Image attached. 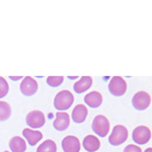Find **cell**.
Segmentation results:
<instances>
[{
  "instance_id": "obj_1",
  "label": "cell",
  "mask_w": 152,
  "mask_h": 152,
  "mask_svg": "<svg viewBox=\"0 0 152 152\" xmlns=\"http://www.w3.org/2000/svg\"><path fill=\"white\" fill-rule=\"evenodd\" d=\"M74 102V96L69 90H61L54 99V107L58 111H66Z\"/></svg>"
},
{
  "instance_id": "obj_2",
  "label": "cell",
  "mask_w": 152,
  "mask_h": 152,
  "mask_svg": "<svg viewBox=\"0 0 152 152\" xmlns=\"http://www.w3.org/2000/svg\"><path fill=\"white\" fill-rule=\"evenodd\" d=\"M128 130L123 125H117L114 127L109 137V142L113 146H119L128 139Z\"/></svg>"
},
{
  "instance_id": "obj_3",
  "label": "cell",
  "mask_w": 152,
  "mask_h": 152,
  "mask_svg": "<svg viewBox=\"0 0 152 152\" xmlns=\"http://www.w3.org/2000/svg\"><path fill=\"white\" fill-rule=\"evenodd\" d=\"M91 129L97 136L105 137L110 132V122L104 116L97 115L94 119L91 124Z\"/></svg>"
},
{
  "instance_id": "obj_4",
  "label": "cell",
  "mask_w": 152,
  "mask_h": 152,
  "mask_svg": "<svg viewBox=\"0 0 152 152\" xmlns=\"http://www.w3.org/2000/svg\"><path fill=\"white\" fill-rule=\"evenodd\" d=\"M109 91L114 96H122L127 91V83L121 76H115L109 83Z\"/></svg>"
},
{
  "instance_id": "obj_5",
  "label": "cell",
  "mask_w": 152,
  "mask_h": 152,
  "mask_svg": "<svg viewBox=\"0 0 152 152\" xmlns=\"http://www.w3.org/2000/svg\"><path fill=\"white\" fill-rule=\"evenodd\" d=\"M151 102V96L148 92L146 91H138L134 94L132 99V105L137 111H144L150 105Z\"/></svg>"
},
{
  "instance_id": "obj_6",
  "label": "cell",
  "mask_w": 152,
  "mask_h": 152,
  "mask_svg": "<svg viewBox=\"0 0 152 152\" xmlns=\"http://www.w3.org/2000/svg\"><path fill=\"white\" fill-rule=\"evenodd\" d=\"M26 125L31 129H39L45 125L46 118L43 112L41 111H31L26 115Z\"/></svg>"
},
{
  "instance_id": "obj_7",
  "label": "cell",
  "mask_w": 152,
  "mask_h": 152,
  "mask_svg": "<svg viewBox=\"0 0 152 152\" xmlns=\"http://www.w3.org/2000/svg\"><path fill=\"white\" fill-rule=\"evenodd\" d=\"M132 139L137 145H143L148 143L151 139V131L146 126H138L132 133Z\"/></svg>"
},
{
  "instance_id": "obj_8",
  "label": "cell",
  "mask_w": 152,
  "mask_h": 152,
  "mask_svg": "<svg viewBox=\"0 0 152 152\" xmlns=\"http://www.w3.org/2000/svg\"><path fill=\"white\" fill-rule=\"evenodd\" d=\"M19 88H20V91L23 95H26V96H31L38 90V82L33 77L26 76V77H24L23 79Z\"/></svg>"
},
{
  "instance_id": "obj_9",
  "label": "cell",
  "mask_w": 152,
  "mask_h": 152,
  "mask_svg": "<svg viewBox=\"0 0 152 152\" xmlns=\"http://www.w3.org/2000/svg\"><path fill=\"white\" fill-rule=\"evenodd\" d=\"M70 125V117L66 112H58L53 122V126L57 131H65Z\"/></svg>"
},
{
  "instance_id": "obj_10",
  "label": "cell",
  "mask_w": 152,
  "mask_h": 152,
  "mask_svg": "<svg viewBox=\"0 0 152 152\" xmlns=\"http://www.w3.org/2000/svg\"><path fill=\"white\" fill-rule=\"evenodd\" d=\"M62 148L64 152H79L80 141L75 136H66L62 140Z\"/></svg>"
},
{
  "instance_id": "obj_11",
  "label": "cell",
  "mask_w": 152,
  "mask_h": 152,
  "mask_svg": "<svg viewBox=\"0 0 152 152\" xmlns=\"http://www.w3.org/2000/svg\"><path fill=\"white\" fill-rule=\"evenodd\" d=\"M88 115V110L84 104H77L72 111V120L76 124H81L85 121Z\"/></svg>"
},
{
  "instance_id": "obj_12",
  "label": "cell",
  "mask_w": 152,
  "mask_h": 152,
  "mask_svg": "<svg viewBox=\"0 0 152 152\" xmlns=\"http://www.w3.org/2000/svg\"><path fill=\"white\" fill-rule=\"evenodd\" d=\"M23 135L26 138V142L31 146H35L38 142H40L43 138V134L40 131H37V130H33L31 128H26L23 131Z\"/></svg>"
},
{
  "instance_id": "obj_13",
  "label": "cell",
  "mask_w": 152,
  "mask_h": 152,
  "mask_svg": "<svg viewBox=\"0 0 152 152\" xmlns=\"http://www.w3.org/2000/svg\"><path fill=\"white\" fill-rule=\"evenodd\" d=\"M83 148L87 152H95L99 149L100 141L94 135H87L82 141Z\"/></svg>"
},
{
  "instance_id": "obj_14",
  "label": "cell",
  "mask_w": 152,
  "mask_h": 152,
  "mask_svg": "<svg viewBox=\"0 0 152 152\" xmlns=\"http://www.w3.org/2000/svg\"><path fill=\"white\" fill-rule=\"evenodd\" d=\"M84 102L89 107L96 109L102 102V95L99 91H91L84 96Z\"/></svg>"
},
{
  "instance_id": "obj_15",
  "label": "cell",
  "mask_w": 152,
  "mask_h": 152,
  "mask_svg": "<svg viewBox=\"0 0 152 152\" xmlns=\"http://www.w3.org/2000/svg\"><path fill=\"white\" fill-rule=\"evenodd\" d=\"M92 85V78L89 76H83L74 84V91L76 94H83L89 89Z\"/></svg>"
},
{
  "instance_id": "obj_16",
  "label": "cell",
  "mask_w": 152,
  "mask_h": 152,
  "mask_svg": "<svg viewBox=\"0 0 152 152\" xmlns=\"http://www.w3.org/2000/svg\"><path fill=\"white\" fill-rule=\"evenodd\" d=\"M9 148L11 152H24L26 150V143L23 138L14 136L9 141Z\"/></svg>"
},
{
  "instance_id": "obj_17",
  "label": "cell",
  "mask_w": 152,
  "mask_h": 152,
  "mask_svg": "<svg viewBox=\"0 0 152 152\" xmlns=\"http://www.w3.org/2000/svg\"><path fill=\"white\" fill-rule=\"evenodd\" d=\"M11 116V107L6 102L0 100V122L8 120Z\"/></svg>"
},
{
  "instance_id": "obj_18",
  "label": "cell",
  "mask_w": 152,
  "mask_h": 152,
  "mask_svg": "<svg viewBox=\"0 0 152 152\" xmlns=\"http://www.w3.org/2000/svg\"><path fill=\"white\" fill-rule=\"evenodd\" d=\"M37 152H57V145L53 140H46L38 147Z\"/></svg>"
},
{
  "instance_id": "obj_19",
  "label": "cell",
  "mask_w": 152,
  "mask_h": 152,
  "mask_svg": "<svg viewBox=\"0 0 152 152\" xmlns=\"http://www.w3.org/2000/svg\"><path fill=\"white\" fill-rule=\"evenodd\" d=\"M64 77L63 76H49L47 78V83L51 87H58L62 84Z\"/></svg>"
},
{
  "instance_id": "obj_20",
  "label": "cell",
  "mask_w": 152,
  "mask_h": 152,
  "mask_svg": "<svg viewBox=\"0 0 152 152\" xmlns=\"http://www.w3.org/2000/svg\"><path fill=\"white\" fill-rule=\"evenodd\" d=\"M8 83L3 77H0V99H3L4 96H6V94H8Z\"/></svg>"
},
{
  "instance_id": "obj_21",
  "label": "cell",
  "mask_w": 152,
  "mask_h": 152,
  "mask_svg": "<svg viewBox=\"0 0 152 152\" xmlns=\"http://www.w3.org/2000/svg\"><path fill=\"white\" fill-rule=\"evenodd\" d=\"M124 152H142V149L136 144H130L125 147Z\"/></svg>"
},
{
  "instance_id": "obj_22",
  "label": "cell",
  "mask_w": 152,
  "mask_h": 152,
  "mask_svg": "<svg viewBox=\"0 0 152 152\" xmlns=\"http://www.w3.org/2000/svg\"><path fill=\"white\" fill-rule=\"evenodd\" d=\"M23 78V76H16V77H14V76H10V79L11 80H19Z\"/></svg>"
},
{
  "instance_id": "obj_23",
  "label": "cell",
  "mask_w": 152,
  "mask_h": 152,
  "mask_svg": "<svg viewBox=\"0 0 152 152\" xmlns=\"http://www.w3.org/2000/svg\"><path fill=\"white\" fill-rule=\"evenodd\" d=\"M144 152H152V147H149V148L145 149V151Z\"/></svg>"
},
{
  "instance_id": "obj_24",
  "label": "cell",
  "mask_w": 152,
  "mask_h": 152,
  "mask_svg": "<svg viewBox=\"0 0 152 152\" xmlns=\"http://www.w3.org/2000/svg\"><path fill=\"white\" fill-rule=\"evenodd\" d=\"M4 152H9V151H4Z\"/></svg>"
}]
</instances>
